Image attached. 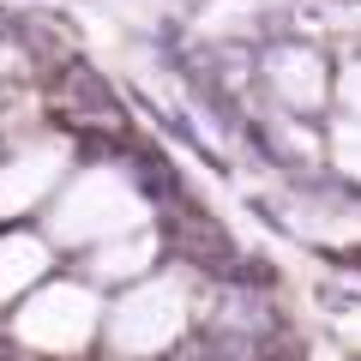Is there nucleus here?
Wrapping results in <instances>:
<instances>
[{
  "label": "nucleus",
  "instance_id": "obj_1",
  "mask_svg": "<svg viewBox=\"0 0 361 361\" xmlns=\"http://www.w3.org/2000/svg\"><path fill=\"white\" fill-rule=\"evenodd\" d=\"M169 241L180 247V259H193V265H205V271H217V277H247V259H235V247H229V235L217 229V223L205 217L199 205H187V199H175V217H169ZM253 283V277H247Z\"/></svg>",
  "mask_w": 361,
  "mask_h": 361
},
{
  "label": "nucleus",
  "instance_id": "obj_2",
  "mask_svg": "<svg viewBox=\"0 0 361 361\" xmlns=\"http://www.w3.org/2000/svg\"><path fill=\"white\" fill-rule=\"evenodd\" d=\"M61 85H66V97H73L78 109H90L97 121H121V103H115V90H109L103 78L90 73V66H66V78H61Z\"/></svg>",
  "mask_w": 361,
  "mask_h": 361
}]
</instances>
